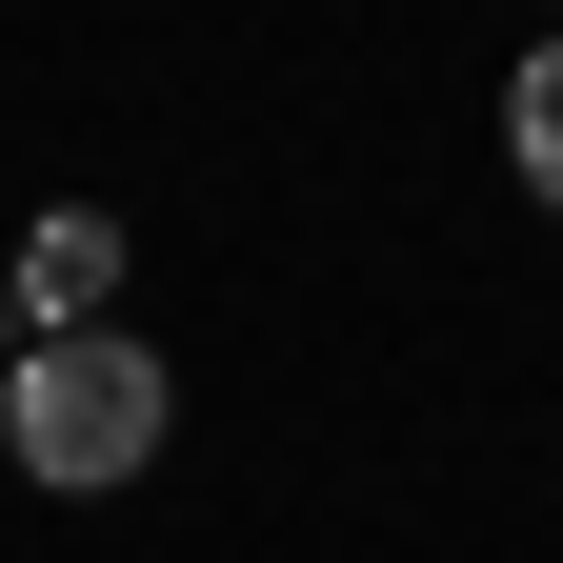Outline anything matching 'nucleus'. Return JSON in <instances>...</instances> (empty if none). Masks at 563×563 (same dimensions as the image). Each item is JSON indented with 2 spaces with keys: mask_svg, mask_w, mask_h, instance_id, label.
<instances>
[{
  "mask_svg": "<svg viewBox=\"0 0 563 563\" xmlns=\"http://www.w3.org/2000/svg\"><path fill=\"white\" fill-rule=\"evenodd\" d=\"M162 422H181V383H162V342H141V322H101V342H21V363H0V463L60 483V504L141 483V463H162Z\"/></svg>",
  "mask_w": 563,
  "mask_h": 563,
  "instance_id": "obj_1",
  "label": "nucleus"
},
{
  "mask_svg": "<svg viewBox=\"0 0 563 563\" xmlns=\"http://www.w3.org/2000/svg\"><path fill=\"white\" fill-rule=\"evenodd\" d=\"M101 322H121V222L60 201V222L21 242V342H101Z\"/></svg>",
  "mask_w": 563,
  "mask_h": 563,
  "instance_id": "obj_2",
  "label": "nucleus"
},
{
  "mask_svg": "<svg viewBox=\"0 0 563 563\" xmlns=\"http://www.w3.org/2000/svg\"><path fill=\"white\" fill-rule=\"evenodd\" d=\"M504 162H523V201L563 222V41L523 60V81H504Z\"/></svg>",
  "mask_w": 563,
  "mask_h": 563,
  "instance_id": "obj_3",
  "label": "nucleus"
},
{
  "mask_svg": "<svg viewBox=\"0 0 563 563\" xmlns=\"http://www.w3.org/2000/svg\"><path fill=\"white\" fill-rule=\"evenodd\" d=\"M0 363H21V262H0Z\"/></svg>",
  "mask_w": 563,
  "mask_h": 563,
  "instance_id": "obj_4",
  "label": "nucleus"
}]
</instances>
